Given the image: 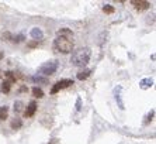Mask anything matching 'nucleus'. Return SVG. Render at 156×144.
Wrapping results in <instances>:
<instances>
[{
  "mask_svg": "<svg viewBox=\"0 0 156 144\" xmlns=\"http://www.w3.org/2000/svg\"><path fill=\"white\" fill-rule=\"evenodd\" d=\"M103 11H104L105 14H113L114 11H115V9H114V6H111V4H104V6H103Z\"/></svg>",
  "mask_w": 156,
  "mask_h": 144,
  "instance_id": "17",
  "label": "nucleus"
},
{
  "mask_svg": "<svg viewBox=\"0 0 156 144\" xmlns=\"http://www.w3.org/2000/svg\"><path fill=\"white\" fill-rule=\"evenodd\" d=\"M11 86H13V83H11L10 81L4 79L3 83H2V88H0V90H2L3 93H9V92L11 90Z\"/></svg>",
  "mask_w": 156,
  "mask_h": 144,
  "instance_id": "11",
  "label": "nucleus"
},
{
  "mask_svg": "<svg viewBox=\"0 0 156 144\" xmlns=\"http://www.w3.org/2000/svg\"><path fill=\"white\" fill-rule=\"evenodd\" d=\"M153 116H155V110H151V113L148 115V117H146V120H145V124H148L149 122H152V120H153Z\"/></svg>",
  "mask_w": 156,
  "mask_h": 144,
  "instance_id": "19",
  "label": "nucleus"
},
{
  "mask_svg": "<svg viewBox=\"0 0 156 144\" xmlns=\"http://www.w3.org/2000/svg\"><path fill=\"white\" fill-rule=\"evenodd\" d=\"M131 4L135 7V10L138 11H144V10H148L149 6H151V3L149 2H146V0H134V2H131Z\"/></svg>",
  "mask_w": 156,
  "mask_h": 144,
  "instance_id": "5",
  "label": "nucleus"
},
{
  "mask_svg": "<svg viewBox=\"0 0 156 144\" xmlns=\"http://www.w3.org/2000/svg\"><path fill=\"white\" fill-rule=\"evenodd\" d=\"M153 86V79L152 78H144L142 81H139V88L141 89H149Z\"/></svg>",
  "mask_w": 156,
  "mask_h": 144,
  "instance_id": "10",
  "label": "nucleus"
},
{
  "mask_svg": "<svg viewBox=\"0 0 156 144\" xmlns=\"http://www.w3.org/2000/svg\"><path fill=\"white\" fill-rule=\"evenodd\" d=\"M31 81H33L34 83H44V85H47V83H48V79H47V78H44V76H40V75L31 76Z\"/></svg>",
  "mask_w": 156,
  "mask_h": 144,
  "instance_id": "15",
  "label": "nucleus"
},
{
  "mask_svg": "<svg viewBox=\"0 0 156 144\" xmlns=\"http://www.w3.org/2000/svg\"><path fill=\"white\" fill-rule=\"evenodd\" d=\"M80 104H82V99L80 97H77V100H76V110H80Z\"/></svg>",
  "mask_w": 156,
  "mask_h": 144,
  "instance_id": "20",
  "label": "nucleus"
},
{
  "mask_svg": "<svg viewBox=\"0 0 156 144\" xmlns=\"http://www.w3.org/2000/svg\"><path fill=\"white\" fill-rule=\"evenodd\" d=\"M54 50L62 52V54H69L73 51V41L62 38V37H56L54 40Z\"/></svg>",
  "mask_w": 156,
  "mask_h": 144,
  "instance_id": "2",
  "label": "nucleus"
},
{
  "mask_svg": "<svg viewBox=\"0 0 156 144\" xmlns=\"http://www.w3.org/2000/svg\"><path fill=\"white\" fill-rule=\"evenodd\" d=\"M58 65L59 64H58V61H56V59H51V61L44 62L40 68H38V74L44 75V78H45V76H51V75H54L55 72H56Z\"/></svg>",
  "mask_w": 156,
  "mask_h": 144,
  "instance_id": "3",
  "label": "nucleus"
},
{
  "mask_svg": "<svg viewBox=\"0 0 156 144\" xmlns=\"http://www.w3.org/2000/svg\"><path fill=\"white\" fill-rule=\"evenodd\" d=\"M56 37H62V38H66V40H70V41H73V37H75V34H73V31L72 30H69V28H61V30H58V32H56Z\"/></svg>",
  "mask_w": 156,
  "mask_h": 144,
  "instance_id": "7",
  "label": "nucleus"
},
{
  "mask_svg": "<svg viewBox=\"0 0 156 144\" xmlns=\"http://www.w3.org/2000/svg\"><path fill=\"white\" fill-rule=\"evenodd\" d=\"M23 108H24V103H23V102H20V100L14 102V112L16 113L23 112Z\"/></svg>",
  "mask_w": 156,
  "mask_h": 144,
  "instance_id": "18",
  "label": "nucleus"
},
{
  "mask_svg": "<svg viewBox=\"0 0 156 144\" xmlns=\"http://www.w3.org/2000/svg\"><path fill=\"white\" fill-rule=\"evenodd\" d=\"M35 112H37V102L31 100L28 103V106L26 108V110H24V117L30 119V117H33V116L35 115Z\"/></svg>",
  "mask_w": 156,
  "mask_h": 144,
  "instance_id": "6",
  "label": "nucleus"
},
{
  "mask_svg": "<svg viewBox=\"0 0 156 144\" xmlns=\"http://www.w3.org/2000/svg\"><path fill=\"white\" fill-rule=\"evenodd\" d=\"M90 74H91V69H83V71H80L79 74H77L76 78L79 81H84V79H87V78L90 76Z\"/></svg>",
  "mask_w": 156,
  "mask_h": 144,
  "instance_id": "12",
  "label": "nucleus"
},
{
  "mask_svg": "<svg viewBox=\"0 0 156 144\" xmlns=\"http://www.w3.org/2000/svg\"><path fill=\"white\" fill-rule=\"evenodd\" d=\"M0 76H2V74H0Z\"/></svg>",
  "mask_w": 156,
  "mask_h": 144,
  "instance_id": "21",
  "label": "nucleus"
},
{
  "mask_svg": "<svg viewBox=\"0 0 156 144\" xmlns=\"http://www.w3.org/2000/svg\"><path fill=\"white\" fill-rule=\"evenodd\" d=\"M70 85H73V79H61V81H58V82L52 86L51 95H56L59 90L66 89V88H69Z\"/></svg>",
  "mask_w": 156,
  "mask_h": 144,
  "instance_id": "4",
  "label": "nucleus"
},
{
  "mask_svg": "<svg viewBox=\"0 0 156 144\" xmlns=\"http://www.w3.org/2000/svg\"><path fill=\"white\" fill-rule=\"evenodd\" d=\"M10 126H11V129H13V130L21 129V127H23V120H21V119H18V117H14V119L11 120Z\"/></svg>",
  "mask_w": 156,
  "mask_h": 144,
  "instance_id": "13",
  "label": "nucleus"
},
{
  "mask_svg": "<svg viewBox=\"0 0 156 144\" xmlns=\"http://www.w3.org/2000/svg\"><path fill=\"white\" fill-rule=\"evenodd\" d=\"M90 57H91V50L89 47H83V48H79V50H76L73 52L72 58H70V62H72V65H75V66L84 68V66L89 64V61H90Z\"/></svg>",
  "mask_w": 156,
  "mask_h": 144,
  "instance_id": "1",
  "label": "nucleus"
},
{
  "mask_svg": "<svg viewBox=\"0 0 156 144\" xmlns=\"http://www.w3.org/2000/svg\"><path fill=\"white\" fill-rule=\"evenodd\" d=\"M9 119V106H2L0 108V120H6Z\"/></svg>",
  "mask_w": 156,
  "mask_h": 144,
  "instance_id": "14",
  "label": "nucleus"
},
{
  "mask_svg": "<svg viewBox=\"0 0 156 144\" xmlns=\"http://www.w3.org/2000/svg\"><path fill=\"white\" fill-rule=\"evenodd\" d=\"M121 90H122V86H118L114 89V97H115V100H117V103H118V108L120 109H125V104H124V102H122V99H121Z\"/></svg>",
  "mask_w": 156,
  "mask_h": 144,
  "instance_id": "8",
  "label": "nucleus"
},
{
  "mask_svg": "<svg viewBox=\"0 0 156 144\" xmlns=\"http://www.w3.org/2000/svg\"><path fill=\"white\" fill-rule=\"evenodd\" d=\"M30 36H31V38H34L35 41H40L44 38V32L41 28H38V27H34V28H31V31H30Z\"/></svg>",
  "mask_w": 156,
  "mask_h": 144,
  "instance_id": "9",
  "label": "nucleus"
},
{
  "mask_svg": "<svg viewBox=\"0 0 156 144\" xmlns=\"http://www.w3.org/2000/svg\"><path fill=\"white\" fill-rule=\"evenodd\" d=\"M33 95H34V97H38V99L44 97L42 89H41V88H38V86H34V88H33Z\"/></svg>",
  "mask_w": 156,
  "mask_h": 144,
  "instance_id": "16",
  "label": "nucleus"
}]
</instances>
